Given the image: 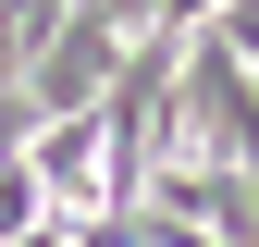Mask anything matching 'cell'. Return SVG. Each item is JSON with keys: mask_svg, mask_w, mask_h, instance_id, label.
<instances>
[{"mask_svg": "<svg viewBox=\"0 0 259 247\" xmlns=\"http://www.w3.org/2000/svg\"><path fill=\"white\" fill-rule=\"evenodd\" d=\"M111 62H123V25L99 13V0H62L50 50L25 62V99H37V124H50V111H87V99L111 87Z\"/></svg>", "mask_w": 259, "mask_h": 247, "instance_id": "cell-2", "label": "cell"}, {"mask_svg": "<svg viewBox=\"0 0 259 247\" xmlns=\"http://www.w3.org/2000/svg\"><path fill=\"white\" fill-rule=\"evenodd\" d=\"M13 161L37 173V198H99V124H87V111H50Z\"/></svg>", "mask_w": 259, "mask_h": 247, "instance_id": "cell-3", "label": "cell"}, {"mask_svg": "<svg viewBox=\"0 0 259 247\" xmlns=\"http://www.w3.org/2000/svg\"><path fill=\"white\" fill-rule=\"evenodd\" d=\"M247 87H259V62H247Z\"/></svg>", "mask_w": 259, "mask_h": 247, "instance_id": "cell-5", "label": "cell"}, {"mask_svg": "<svg viewBox=\"0 0 259 247\" xmlns=\"http://www.w3.org/2000/svg\"><path fill=\"white\" fill-rule=\"evenodd\" d=\"M136 210L198 223V235H222V247H259V173H247V161H210V148H160V161L136 173Z\"/></svg>", "mask_w": 259, "mask_h": 247, "instance_id": "cell-1", "label": "cell"}, {"mask_svg": "<svg viewBox=\"0 0 259 247\" xmlns=\"http://www.w3.org/2000/svg\"><path fill=\"white\" fill-rule=\"evenodd\" d=\"M37 223H50L37 173H25V161H0V247H13V235H37Z\"/></svg>", "mask_w": 259, "mask_h": 247, "instance_id": "cell-4", "label": "cell"}]
</instances>
